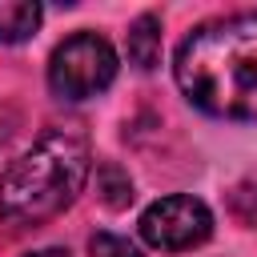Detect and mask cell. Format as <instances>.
<instances>
[{"label": "cell", "instance_id": "cell-8", "mask_svg": "<svg viewBox=\"0 0 257 257\" xmlns=\"http://www.w3.org/2000/svg\"><path fill=\"white\" fill-rule=\"evenodd\" d=\"M88 253L92 257H145L128 237H116V233H92L88 237Z\"/></svg>", "mask_w": 257, "mask_h": 257}, {"label": "cell", "instance_id": "cell-4", "mask_svg": "<svg viewBox=\"0 0 257 257\" xmlns=\"http://www.w3.org/2000/svg\"><path fill=\"white\" fill-rule=\"evenodd\" d=\"M209 233H213V213H209V205L201 197H189V193L161 197L141 213V237L161 253L193 249Z\"/></svg>", "mask_w": 257, "mask_h": 257}, {"label": "cell", "instance_id": "cell-9", "mask_svg": "<svg viewBox=\"0 0 257 257\" xmlns=\"http://www.w3.org/2000/svg\"><path fill=\"white\" fill-rule=\"evenodd\" d=\"M24 257H72V253L60 249V245H48V249H32V253H24Z\"/></svg>", "mask_w": 257, "mask_h": 257}, {"label": "cell", "instance_id": "cell-7", "mask_svg": "<svg viewBox=\"0 0 257 257\" xmlns=\"http://www.w3.org/2000/svg\"><path fill=\"white\" fill-rule=\"evenodd\" d=\"M96 193H100V201L108 209H124L133 201V181L116 161H100L96 165Z\"/></svg>", "mask_w": 257, "mask_h": 257}, {"label": "cell", "instance_id": "cell-6", "mask_svg": "<svg viewBox=\"0 0 257 257\" xmlns=\"http://www.w3.org/2000/svg\"><path fill=\"white\" fill-rule=\"evenodd\" d=\"M40 28V4L32 0H0V44H20Z\"/></svg>", "mask_w": 257, "mask_h": 257}, {"label": "cell", "instance_id": "cell-1", "mask_svg": "<svg viewBox=\"0 0 257 257\" xmlns=\"http://www.w3.org/2000/svg\"><path fill=\"white\" fill-rule=\"evenodd\" d=\"M185 100L217 120H257V12L197 24L173 60Z\"/></svg>", "mask_w": 257, "mask_h": 257}, {"label": "cell", "instance_id": "cell-2", "mask_svg": "<svg viewBox=\"0 0 257 257\" xmlns=\"http://www.w3.org/2000/svg\"><path fill=\"white\" fill-rule=\"evenodd\" d=\"M92 153L84 133L48 128L28 153H20L0 173V221L12 229L44 225L64 213L84 189Z\"/></svg>", "mask_w": 257, "mask_h": 257}, {"label": "cell", "instance_id": "cell-5", "mask_svg": "<svg viewBox=\"0 0 257 257\" xmlns=\"http://www.w3.org/2000/svg\"><path fill=\"white\" fill-rule=\"evenodd\" d=\"M128 60L141 72H153L161 64V16L145 12V16L133 20V28H128Z\"/></svg>", "mask_w": 257, "mask_h": 257}, {"label": "cell", "instance_id": "cell-3", "mask_svg": "<svg viewBox=\"0 0 257 257\" xmlns=\"http://www.w3.org/2000/svg\"><path fill=\"white\" fill-rule=\"evenodd\" d=\"M116 80V52L96 32H76L56 44L48 60V88L60 100H88Z\"/></svg>", "mask_w": 257, "mask_h": 257}]
</instances>
